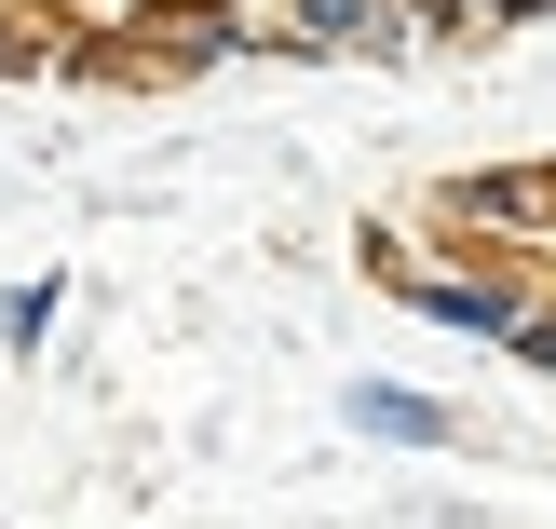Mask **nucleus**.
I'll use <instances>...</instances> for the list:
<instances>
[{
	"mask_svg": "<svg viewBox=\"0 0 556 529\" xmlns=\"http://www.w3.org/2000/svg\"><path fill=\"white\" fill-rule=\"evenodd\" d=\"M556 0H476V27H543Z\"/></svg>",
	"mask_w": 556,
	"mask_h": 529,
	"instance_id": "8",
	"label": "nucleus"
},
{
	"mask_svg": "<svg viewBox=\"0 0 556 529\" xmlns=\"http://www.w3.org/2000/svg\"><path fill=\"white\" fill-rule=\"evenodd\" d=\"M340 407H353V434H380V449H421V462H434V449H462V407L407 394V380H353Z\"/></svg>",
	"mask_w": 556,
	"mask_h": 529,
	"instance_id": "4",
	"label": "nucleus"
},
{
	"mask_svg": "<svg viewBox=\"0 0 556 529\" xmlns=\"http://www.w3.org/2000/svg\"><path fill=\"white\" fill-rule=\"evenodd\" d=\"M54 313H68V286L41 272V286H14V299H0V340H14V353H41V340H54Z\"/></svg>",
	"mask_w": 556,
	"mask_h": 529,
	"instance_id": "6",
	"label": "nucleus"
},
{
	"mask_svg": "<svg viewBox=\"0 0 556 529\" xmlns=\"http://www.w3.org/2000/svg\"><path fill=\"white\" fill-rule=\"evenodd\" d=\"M434 217H448V231H489V259L556 244V163H476V177L434 190Z\"/></svg>",
	"mask_w": 556,
	"mask_h": 529,
	"instance_id": "2",
	"label": "nucleus"
},
{
	"mask_svg": "<svg viewBox=\"0 0 556 529\" xmlns=\"http://www.w3.org/2000/svg\"><path fill=\"white\" fill-rule=\"evenodd\" d=\"M367 286H394L407 313L462 326V340H503V353H516V326L543 313V286H530V272H489V259L462 272V259H434L421 231H394V217H380V231H367Z\"/></svg>",
	"mask_w": 556,
	"mask_h": 529,
	"instance_id": "1",
	"label": "nucleus"
},
{
	"mask_svg": "<svg viewBox=\"0 0 556 529\" xmlns=\"http://www.w3.org/2000/svg\"><path fill=\"white\" fill-rule=\"evenodd\" d=\"M516 367H543V380H556V299H543L530 326H516Z\"/></svg>",
	"mask_w": 556,
	"mask_h": 529,
	"instance_id": "7",
	"label": "nucleus"
},
{
	"mask_svg": "<svg viewBox=\"0 0 556 529\" xmlns=\"http://www.w3.org/2000/svg\"><path fill=\"white\" fill-rule=\"evenodd\" d=\"M41 68H68V27H54V14H14V0H0V81H41Z\"/></svg>",
	"mask_w": 556,
	"mask_h": 529,
	"instance_id": "5",
	"label": "nucleus"
},
{
	"mask_svg": "<svg viewBox=\"0 0 556 529\" xmlns=\"http://www.w3.org/2000/svg\"><path fill=\"white\" fill-rule=\"evenodd\" d=\"M258 41H286V54H407V0H286Z\"/></svg>",
	"mask_w": 556,
	"mask_h": 529,
	"instance_id": "3",
	"label": "nucleus"
}]
</instances>
